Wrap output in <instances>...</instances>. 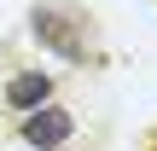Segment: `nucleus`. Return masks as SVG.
Instances as JSON below:
<instances>
[{
	"mask_svg": "<svg viewBox=\"0 0 157 151\" xmlns=\"http://www.w3.org/2000/svg\"><path fill=\"white\" fill-rule=\"evenodd\" d=\"M6 105H12L17 116H29V111L52 105V76H47V70H17V76L6 81Z\"/></svg>",
	"mask_w": 157,
	"mask_h": 151,
	"instance_id": "3",
	"label": "nucleus"
},
{
	"mask_svg": "<svg viewBox=\"0 0 157 151\" xmlns=\"http://www.w3.org/2000/svg\"><path fill=\"white\" fill-rule=\"evenodd\" d=\"M29 35H35L52 58H64V64H105V52H99V41H93L87 12H76V6L41 0V6L29 12Z\"/></svg>",
	"mask_w": 157,
	"mask_h": 151,
	"instance_id": "1",
	"label": "nucleus"
},
{
	"mask_svg": "<svg viewBox=\"0 0 157 151\" xmlns=\"http://www.w3.org/2000/svg\"><path fill=\"white\" fill-rule=\"evenodd\" d=\"M17 134H23L35 151H64V140L76 134V116L58 111V105H41V111H29V116L17 122Z\"/></svg>",
	"mask_w": 157,
	"mask_h": 151,
	"instance_id": "2",
	"label": "nucleus"
},
{
	"mask_svg": "<svg viewBox=\"0 0 157 151\" xmlns=\"http://www.w3.org/2000/svg\"><path fill=\"white\" fill-rule=\"evenodd\" d=\"M64 151H70V145H64Z\"/></svg>",
	"mask_w": 157,
	"mask_h": 151,
	"instance_id": "4",
	"label": "nucleus"
}]
</instances>
